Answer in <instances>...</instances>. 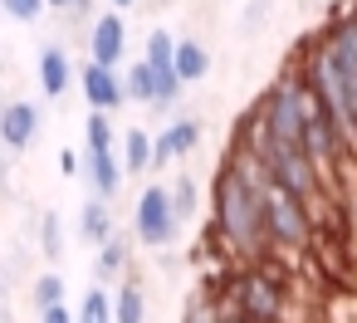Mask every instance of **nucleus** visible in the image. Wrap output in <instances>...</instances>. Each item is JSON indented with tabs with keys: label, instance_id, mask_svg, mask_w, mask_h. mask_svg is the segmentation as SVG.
Instances as JSON below:
<instances>
[{
	"label": "nucleus",
	"instance_id": "0eeeda50",
	"mask_svg": "<svg viewBox=\"0 0 357 323\" xmlns=\"http://www.w3.org/2000/svg\"><path fill=\"white\" fill-rule=\"evenodd\" d=\"M201 147V123L196 118H176V123H167L162 133H157V142H152V167H167V162H176V157H191Z\"/></svg>",
	"mask_w": 357,
	"mask_h": 323
},
{
	"label": "nucleus",
	"instance_id": "f257e3e1",
	"mask_svg": "<svg viewBox=\"0 0 357 323\" xmlns=\"http://www.w3.org/2000/svg\"><path fill=\"white\" fill-rule=\"evenodd\" d=\"M264 176H269V167L245 142H235L225 167L215 172V186H211V235L240 264H255L274 250L269 225H264V191H259Z\"/></svg>",
	"mask_w": 357,
	"mask_h": 323
},
{
	"label": "nucleus",
	"instance_id": "4be33fe9",
	"mask_svg": "<svg viewBox=\"0 0 357 323\" xmlns=\"http://www.w3.org/2000/svg\"><path fill=\"white\" fill-rule=\"evenodd\" d=\"M196 196H201V191H196V176H176L172 201H176V216H181V220H191V216H196Z\"/></svg>",
	"mask_w": 357,
	"mask_h": 323
},
{
	"label": "nucleus",
	"instance_id": "a211bd4d",
	"mask_svg": "<svg viewBox=\"0 0 357 323\" xmlns=\"http://www.w3.org/2000/svg\"><path fill=\"white\" fill-rule=\"evenodd\" d=\"M152 69H176V40L167 30H152L147 35V54H142Z\"/></svg>",
	"mask_w": 357,
	"mask_h": 323
},
{
	"label": "nucleus",
	"instance_id": "5701e85b",
	"mask_svg": "<svg viewBox=\"0 0 357 323\" xmlns=\"http://www.w3.org/2000/svg\"><path fill=\"white\" fill-rule=\"evenodd\" d=\"M0 6H6L10 20H40V10L50 6V0H0Z\"/></svg>",
	"mask_w": 357,
	"mask_h": 323
},
{
	"label": "nucleus",
	"instance_id": "aec40b11",
	"mask_svg": "<svg viewBox=\"0 0 357 323\" xmlns=\"http://www.w3.org/2000/svg\"><path fill=\"white\" fill-rule=\"evenodd\" d=\"M40 250H45L50 260H59V255H64V220H59L54 211L40 220Z\"/></svg>",
	"mask_w": 357,
	"mask_h": 323
},
{
	"label": "nucleus",
	"instance_id": "dca6fc26",
	"mask_svg": "<svg viewBox=\"0 0 357 323\" xmlns=\"http://www.w3.org/2000/svg\"><path fill=\"white\" fill-rule=\"evenodd\" d=\"M79 323H118V303L108 299V289H89V294H84Z\"/></svg>",
	"mask_w": 357,
	"mask_h": 323
},
{
	"label": "nucleus",
	"instance_id": "c756f323",
	"mask_svg": "<svg viewBox=\"0 0 357 323\" xmlns=\"http://www.w3.org/2000/svg\"><path fill=\"white\" fill-rule=\"evenodd\" d=\"M352 10H357V0H352Z\"/></svg>",
	"mask_w": 357,
	"mask_h": 323
},
{
	"label": "nucleus",
	"instance_id": "ddd939ff",
	"mask_svg": "<svg viewBox=\"0 0 357 323\" xmlns=\"http://www.w3.org/2000/svg\"><path fill=\"white\" fill-rule=\"evenodd\" d=\"M128 255H132V250H128V240H123V235H108V240L98 245V260H93V274H98L103 284H113V279H118V274L128 269Z\"/></svg>",
	"mask_w": 357,
	"mask_h": 323
},
{
	"label": "nucleus",
	"instance_id": "1a4fd4ad",
	"mask_svg": "<svg viewBox=\"0 0 357 323\" xmlns=\"http://www.w3.org/2000/svg\"><path fill=\"white\" fill-rule=\"evenodd\" d=\"M89 54H93L98 64H113V69H118V59L128 54V25H123V10H113V15H103V20L93 25Z\"/></svg>",
	"mask_w": 357,
	"mask_h": 323
},
{
	"label": "nucleus",
	"instance_id": "9b49d317",
	"mask_svg": "<svg viewBox=\"0 0 357 323\" xmlns=\"http://www.w3.org/2000/svg\"><path fill=\"white\" fill-rule=\"evenodd\" d=\"M108 235H118V230H113V216H108V196H93V201H84V206H79V240H89V245H103Z\"/></svg>",
	"mask_w": 357,
	"mask_h": 323
},
{
	"label": "nucleus",
	"instance_id": "2eb2a0df",
	"mask_svg": "<svg viewBox=\"0 0 357 323\" xmlns=\"http://www.w3.org/2000/svg\"><path fill=\"white\" fill-rule=\"evenodd\" d=\"M113 303H118V323H147V294H142L137 279H128Z\"/></svg>",
	"mask_w": 357,
	"mask_h": 323
},
{
	"label": "nucleus",
	"instance_id": "6ab92c4d",
	"mask_svg": "<svg viewBox=\"0 0 357 323\" xmlns=\"http://www.w3.org/2000/svg\"><path fill=\"white\" fill-rule=\"evenodd\" d=\"M64 294H69V284H64V274H40L35 279V308H50V303H64Z\"/></svg>",
	"mask_w": 357,
	"mask_h": 323
},
{
	"label": "nucleus",
	"instance_id": "b1692460",
	"mask_svg": "<svg viewBox=\"0 0 357 323\" xmlns=\"http://www.w3.org/2000/svg\"><path fill=\"white\" fill-rule=\"evenodd\" d=\"M181 323H220V308H211V294H206V299H191Z\"/></svg>",
	"mask_w": 357,
	"mask_h": 323
},
{
	"label": "nucleus",
	"instance_id": "f03ea898",
	"mask_svg": "<svg viewBox=\"0 0 357 323\" xmlns=\"http://www.w3.org/2000/svg\"><path fill=\"white\" fill-rule=\"evenodd\" d=\"M264 225H269V245L274 250H308L313 245V211L298 191H289L284 181L264 176Z\"/></svg>",
	"mask_w": 357,
	"mask_h": 323
},
{
	"label": "nucleus",
	"instance_id": "6e6552de",
	"mask_svg": "<svg viewBox=\"0 0 357 323\" xmlns=\"http://www.w3.org/2000/svg\"><path fill=\"white\" fill-rule=\"evenodd\" d=\"M35 137H40V108L35 103H6V113H0V142L10 152H25Z\"/></svg>",
	"mask_w": 357,
	"mask_h": 323
},
{
	"label": "nucleus",
	"instance_id": "cd10ccee",
	"mask_svg": "<svg viewBox=\"0 0 357 323\" xmlns=\"http://www.w3.org/2000/svg\"><path fill=\"white\" fill-rule=\"evenodd\" d=\"M220 323H255L250 313H220Z\"/></svg>",
	"mask_w": 357,
	"mask_h": 323
},
{
	"label": "nucleus",
	"instance_id": "a878e982",
	"mask_svg": "<svg viewBox=\"0 0 357 323\" xmlns=\"http://www.w3.org/2000/svg\"><path fill=\"white\" fill-rule=\"evenodd\" d=\"M40 323H74V313H69V303H50V308H40Z\"/></svg>",
	"mask_w": 357,
	"mask_h": 323
},
{
	"label": "nucleus",
	"instance_id": "f3484780",
	"mask_svg": "<svg viewBox=\"0 0 357 323\" xmlns=\"http://www.w3.org/2000/svg\"><path fill=\"white\" fill-rule=\"evenodd\" d=\"M128 98H137V103H157V69L142 59V64H132L128 74Z\"/></svg>",
	"mask_w": 357,
	"mask_h": 323
},
{
	"label": "nucleus",
	"instance_id": "c85d7f7f",
	"mask_svg": "<svg viewBox=\"0 0 357 323\" xmlns=\"http://www.w3.org/2000/svg\"><path fill=\"white\" fill-rule=\"evenodd\" d=\"M108 6H118V10H128V6H137V0H108Z\"/></svg>",
	"mask_w": 357,
	"mask_h": 323
},
{
	"label": "nucleus",
	"instance_id": "412c9836",
	"mask_svg": "<svg viewBox=\"0 0 357 323\" xmlns=\"http://www.w3.org/2000/svg\"><path fill=\"white\" fill-rule=\"evenodd\" d=\"M89 147H118L108 108H93V113H89Z\"/></svg>",
	"mask_w": 357,
	"mask_h": 323
},
{
	"label": "nucleus",
	"instance_id": "423d86ee",
	"mask_svg": "<svg viewBox=\"0 0 357 323\" xmlns=\"http://www.w3.org/2000/svg\"><path fill=\"white\" fill-rule=\"evenodd\" d=\"M79 176L93 186V196H118L128 167H118V147H84V172Z\"/></svg>",
	"mask_w": 357,
	"mask_h": 323
},
{
	"label": "nucleus",
	"instance_id": "393cba45",
	"mask_svg": "<svg viewBox=\"0 0 357 323\" xmlns=\"http://www.w3.org/2000/svg\"><path fill=\"white\" fill-rule=\"evenodd\" d=\"M59 172H64V176H79V172H84V157H79L74 147H64V152H59Z\"/></svg>",
	"mask_w": 357,
	"mask_h": 323
},
{
	"label": "nucleus",
	"instance_id": "bb28decb",
	"mask_svg": "<svg viewBox=\"0 0 357 323\" xmlns=\"http://www.w3.org/2000/svg\"><path fill=\"white\" fill-rule=\"evenodd\" d=\"M50 6H59V10H79V15H84V10H89V0H50Z\"/></svg>",
	"mask_w": 357,
	"mask_h": 323
},
{
	"label": "nucleus",
	"instance_id": "39448f33",
	"mask_svg": "<svg viewBox=\"0 0 357 323\" xmlns=\"http://www.w3.org/2000/svg\"><path fill=\"white\" fill-rule=\"evenodd\" d=\"M79 89H84V98H89V108H123L128 103V79H118V69L113 64H98V59H89L84 69H79Z\"/></svg>",
	"mask_w": 357,
	"mask_h": 323
},
{
	"label": "nucleus",
	"instance_id": "9d476101",
	"mask_svg": "<svg viewBox=\"0 0 357 323\" xmlns=\"http://www.w3.org/2000/svg\"><path fill=\"white\" fill-rule=\"evenodd\" d=\"M69 84H74L69 54H64L59 45H45V50H40V89H45V98H64Z\"/></svg>",
	"mask_w": 357,
	"mask_h": 323
},
{
	"label": "nucleus",
	"instance_id": "20e7f679",
	"mask_svg": "<svg viewBox=\"0 0 357 323\" xmlns=\"http://www.w3.org/2000/svg\"><path fill=\"white\" fill-rule=\"evenodd\" d=\"M181 225H186V220L176 216V201H172V191H167V186H147V191L137 196L132 230H137V240H142V245L162 250V245H172V240H176V230H181Z\"/></svg>",
	"mask_w": 357,
	"mask_h": 323
},
{
	"label": "nucleus",
	"instance_id": "7ed1b4c3",
	"mask_svg": "<svg viewBox=\"0 0 357 323\" xmlns=\"http://www.w3.org/2000/svg\"><path fill=\"white\" fill-rule=\"evenodd\" d=\"M220 313H250L255 323H279L284 318V279H279V269H269V255L255 260L230 284V299L220 303Z\"/></svg>",
	"mask_w": 357,
	"mask_h": 323
},
{
	"label": "nucleus",
	"instance_id": "f8f14e48",
	"mask_svg": "<svg viewBox=\"0 0 357 323\" xmlns=\"http://www.w3.org/2000/svg\"><path fill=\"white\" fill-rule=\"evenodd\" d=\"M176 74H181L186 84H201V79L211 74V50H206L201 40H176Z\"/></svg>",
	"mask_w": 357,
	"mask_h": 323
},
{
	"label": "nucleus",
	"instance_id": "4468645a",
	"mask_svg": "<svg viewBox=\"0 0 357 323\" xmlns=\"http://www.w3.org/2000/svg\"><path fill=\"white\" fill-rule=\"evenodd\" d=\"M152 142L157 137H147L142 128H128L123 133V167L128 172H152Z\"/></svg>",
	"mask_w": 357,
	"mask_h": 323
}]
</instances>
